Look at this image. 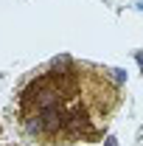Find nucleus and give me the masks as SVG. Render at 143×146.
<instances>
[{
    "label": "nucleus",
    "instance_id": "obj_1",
    "mask_svg": "<svg viewBox=\"0 0 143 146\" xmlns=\"http://www.w3.org/2000/svg\"><path fill=\"white\" fill-rule=\"evenodd\" d=\"M39 118H42V124H45L48 132H54V129H59L62 124H65V112L56 107V104H45L42 112H39Z\"/></svg>",
    "mask_w": 143,
    "mask_h": 146
},
{
    "label": "nucleus",
    "instance_id": "obj_2",
    "mask_svg": "<svg viewBox=\"0 0 143 146\" xmlns=\"http://www.w3.org/2000/svg\"><path fill=\"white\" fill-rule=\"evenodd\" d=\"M107 146H118V141H115V138H109V141H107Z\"/></svg>",
    "mask_w": 143,
    "mask_h": 146
}]
</instances>
